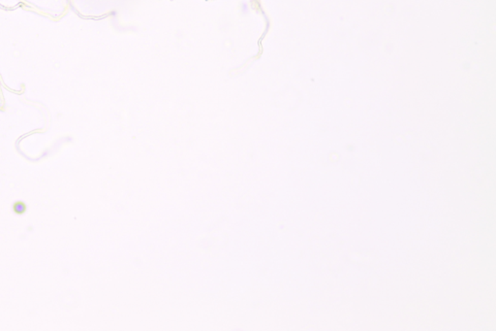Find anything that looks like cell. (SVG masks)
<instances>
[{
	"label": "cell",
	"instance_id": "cell-1",
	"mask_svg": "<svg viewBox=\"0 0 496 331\" xmlns=\"http://www.w3.org/2000/svg\"><path fill=\"white\" fill-rule=\"evenodd\" d=\"M13 209L17 214H23L26 210V206L23 202H17V203L14 204Z\"/></svg>",
	"mask_w": 496,
	"mask_h": 331
}]
</instances>
